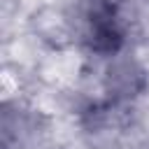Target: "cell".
<instances>
[{"mask_svg": "<svg viewBox=\"0 0 149 149\" xmlns=\"http://www.w3.org/2000/svg\"><path fill=\"white\" fill-rule=\"evenodd\" d=\"M88 37H91V47L98 51L119 49L123 33L119 26L116 9L107 0H95L91 5V9H88Z\"/></svg>", "mask_w": 149, "mask_h": 149, "instance_id": "1", "label": "cell"}]
</instances>
